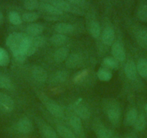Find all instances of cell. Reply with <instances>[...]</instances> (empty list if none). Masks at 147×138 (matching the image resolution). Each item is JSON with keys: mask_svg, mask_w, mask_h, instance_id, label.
Instances as JSON below:
<instances>
[{"mask_svg": "<svg viewBox=\"0 0 147 138\" xmlns=\"http://www.w3.org/2000/svg\"><path fill=\"white\" fill-rule=\"evenodd\" d=\"M27 35L21 32H12L9 34L7 38L6 45L11 52H14L15 50H21V46L23 40L26 37Z\"/></svg>", "mask_w": 147, "mask_h": 138, "instance_id": "cell-1", "label": "cell"}, {"mask_svg": "<svg viewBox=\"0 0 147 138\" xmlns=\"http://www.w3.org/2000/svg\"><path fill=\"white\" fill-rule=\"evenodd\" d=\"M15 109V101L8 94L0 92V112L8 114Z\"/></svg>", "mask_w": 147, "mask_h": 138, "instance_id": "cell-2", "label": "cell"}, {"mask_svg": "<svg viewBox=\"0 0 147 138\" xmlns=\"http://www.w3.org/2000/svg\"><path fill=\"white\" fill-rule=\"evenodd\" d=\"M43 102L44 103V105L46 106V109H48L49 112L53 116L58 118H62L64 115L63 111L62 108L59 106L58 104H56L55 101L49 99V98L44 97L41 98Z\"/></svg>", "mask_w": 147, "mask_h": 138, "instance_id": "cell-3", "label": "cell"}, {"mask_svg": "<svg viewBox=\"0 0 147 138\" xmlns=\"http://www.w3.org/2000/svg\"><path fill=\"white\" fill-rule=\"evenodd\" d=\"M124 71H125V74L126 77L130 81H137L139 75H138V71H137L136 62L134 60L130 59L126 62Z\"/></svg>", "mask_w": 147, "mask_h": 138, "instance_id": "cell-4", "label": "cell"}, {"mask_svg": "<svg viewBox=\"0 0 147 138\" xmlns=\"http://www.w3.org/2000/svg\"><path fill=\"white\" fill-rule=\"evenodd\" d=\"M107 115L109 120L115 126L119 125L121 120V109L117 105H112L107 109Z\"/></svg>", "mask_w": 147, "mask_h": 138, "instance_id": "cell-5", "label": "cell"}, {"mask_svg": "<svg viewBox=\"0 0 147 138\" xmlns=\"http://www.w3.org/2000/svg\"><path fill=\"white\" fill-rule=\"evenodd\" d=\"M111 53L114 58L118 62H123L125 59V50L123 46L118 42H115L112 45Z\"/></svg>", "mask_w": 147, "mask_h": 138, "instance_id": "cell-6", "label": "cell"}, {"mask_svg": "<svg viewBox=\"0 0 147 138\" xmlns=\"http://www.w3.org/2000/svg\"><path fill=\"white\" fill-rule=\"evenodd\" d=\"M16 129L19 132L22 134L30 133L33 129L32 122L26 117L22 118L18 121L16 125Z\"/></svg>", "mask_w": 147, "mask_h": 138, "instance_id": "cell-7", "label": "cell"}, {"mask_svg": "<svg viewBox=\"0 0 147 138\" xmlns=\"http://www.w3.org/2000/svg\"><path fill=\"white\" fill-rule=\"evenodd\" d=\"M136 64L139 76L147 81V57H139L137 59Z\"/></svg>", "mask_w": 147, "mask_h": 138, "instance_id": "cell-8", "label": "cell"}, {"mask_svg": "<svg viewBox=\"0 0 147 138\" xmlns=\"http://www.w3.org/2000/svg\"><path fill=\"white\" fill-rule=\"evenodd\" d=\"M115 40V32L111 27H106L102 32V40L105 46H110Z\"/></svg>", "mask_w": 147, "mask_h": 138, "instance_id": "cell-9", "label": "cell"}, {"mask_svg": "<svg viewBox=\"0 0 147 138\" xmlns=\"http://www.w3.org/2000/svg\"><path fill=\"white\" fill-rule=\"evenodd\" d=\"M32 76L38 82H45L48 78L47 72L40 66H34L32 71Z\"/></svg>", "mask_w": 147, "mask_h": 138, "instance_id": "cell-10", "label": "cell"}, {"mask_svg": "<svg viewBox=\"0 0 147 138\" xmlns=\"http://www.w3.org/2000/svg\"><path fill=\"white\" fill-rule=\"evenodd\" d=\"M82 63V57L77 53L70 55L66 60V66L68 68H75Z\"/></svg>", "mask_w": 147, "mask_h": 138, "instance_id": "cell-11", "label": "cell"}, {"mask_svg": "<svg viewBox=\"0 0 147 138\" xmlns=\"http://www.w3.org/2000/svg\"><path fill=\"white\" fill-rule=\"evenodd\" d=\"M69 123L74 130L75 131L78 135H82L83 132H84L82 122L79 117L72 116L69 119Z\"/></svg>", "mask_w": 147, "mask_h": 138, "instance_id": "cell-12", "label": "cell"}, {"mask_svg": "<svg viewBox=\"0 0 147 138\" xmlns=\"http://www.w3.org/2000/svg\"><path fill=\"white\" fill-rule=\"evenodd\" d=\"M0 88L7 91H13L15 89L12 80L5 74H0Z\"/></svg>", "mask_w": 147, "mask_h": 138, "instance_id": "cell-13", "label": "cell"}, {"mask_svg": "<svg viewBox=\"0 0 147 138\" xmlns=\"http://www.w3.org/2000/svg\"><path fill=\"white\" fill-rule=\"evenodd\" d=\"M44 27L40 24H31L27 27L26 31L27 33L31 37H35V36H38L41 35L42 32H43Z\"/></svg>", "mask_w": 147, "mask_h": 138, "instance_id": "cell-14", "label": "cell"}, {"mask_svg": "<svg viewBox=\"0 0 147 138\" xmlns=\"http://www.w3.org/2000/svg\"><path fill=\"white\" fill-rule=\"evenodd\" d=\"M74 110L78 115L79 117L82 119H87L90 117V115H91L90 109L82 105H76L74 107Z\"/></svg>", "mask_w": 147, "mask_h": 138, "instance_id": "cell-15", "label": "cell"}, {"mask_svg": "<svg viewBox=\"0 0 147 138\" xmlns=\"http://www.w3.org/2000/svg\"><path fill=\"white\" fill-rule=\"evenodd\" d=\"M69 48L66 47H62L58 49L53 55V59L56 63H62L66 60L69 56Z\"/></svg>", "mask_w": 147, "mask_h": 138, "instance_id": "cell-16", "label": "cell"}, {"mask_svg": "<svg viewBox=\"0 0 147 138\" xmlns=\"http://www.w3.org/2000/svg\"><path fill=\"white\" fill-rule=\"evenodd\" d=\"M146 112H141L138 114V117H137L136 121L135 124L134 125V128L136 131L138 132H141V131L144 130L146 127Z\"/></svg>", "mask_w": 147, "mask_h": 138, "instance_id": "cell-17", "label": "cell"}, {"mask_svg": "<svg viewBox=\"0 0 147 138\" xmlns=\"http://www.w3.org/2000/svg\"><path fill=\"white\" fill-rule=\"evenodd\" d=\"M49 3L53 5L62 12H71L72 7L64 0H49Z\"/></svg>", "mask_w": 147, "mask_h": 138, "instance_id": "cell-18", "label": "cell"}, {"mask_svg": "<svg viewBox=\"0 0 147 138\" xmlns=\"http://www.w3.org/2000/svg\"><path fill=\"white\" fill-rule=\"evenodd\" d=\"M40 131L44 138H59L56 131L50 125L46 123L40 125Z\"/></svg>", "mask_w": 147, "mask_h": 138, "instance_id": "cell-19", "label": "cell"}, {"mask_svg": "<svg viewBox=\"0 0 147 138\" xmlns=\"http://www.w3.org/2000/svg\"><path fill=\"white\" fill-rule=\"evenodd\" d=\"M88 31L90 34L94 38L100 37L101 33V28L98 22L92 20L88 24Z\"/></svg>", "mask_w": 147, "mask_h": 138, "instance_id": "cell-20", "label": "cell"}, {"mask_svg": "<svg viewBox=\"0 0 147 138\" xmlns=\"http://www.w3.org/2000/svg\"><path fill=\"white\" fill-rule=\"evenodd\" d=\"M55 30L59 34L64 35V34L71 33L74 30V27L71 24L61 22V23L57 24L55 26Z\"/></svg>", "mask_w": 147, "mask_h": 138, "instance_id": "cell-21", "label": "cell"}, {"mask_svg": "<svg viewBox=\"0 0 147 138\" xmlns=\"http://www.w3.org/2000/svg\"><path fill=\"white\" fill-rule=\"evenodd\" d=\"M138 112L135 107H132L128 111L126 114V119H125V122L128 126H131L135 124L136 121L137 117H138Z\"/></svg>", "mask_w": 147, "mask_h": 138, "instance_id": "cell-22", "label": "cell"}, {"mask_svg": "<svg viewBox=\"0 0 147 138\" xmlns=\"http://www.w3.org/2000/svg\"><path fill=\"white\" fill-rule=\"evenodd\" d=\"M56 130L62 138H77L69 128L63 125H58Z\"/></svg>", "mask_w": 147, "mask_h": 138, "instance_id": "cell-23", "label": "cell"}, {"mask_svg": "<svg viewBox=\"0 0 147 138\" xmlns=\"http://www.w3.org/2000/svg\"><path fill=\"white\" fill-rule=\"evenodd\" d=\"M97 77L102 81H109L113 77L112 72L108 68H101L97 73Z\"/></svg>", "mask_w": 147, "mask_h": 138, "instance_id": "cell-24", "label": "cell"}, {"mask_svg": "<svg viewBox=\"0 0 147 138\" xmlns=\"http://www.w3.org/2000/svg\"><path fill=\"white\" fill-rule=\"evenodd\" d=\"M41 7L43 8V10L46 11L48 13L51 14V15H61L63 14V12H62L61 10H60L59 9H58L57 7H56L53 5H51L49 3H43L41 5Z\"/></svg>", "mask_w": 147, "mask_h": 138, "instance_id": "cell-25", "label": "cell"}, {"mask_svg": "<svg viewBox=\"0 0 147 138\" xmlns=\"http://www.w3.org/2000/svg\"><path fill=\"white\" fill-rule=\"evenodd\" d=\"M51 40L52 43L55 46H63L66 43V42L67 41V38L64 35H62V34H55L51 37Z\"/></svg>", "mask_w": 147, "mask_h": 138, "instance_id": "cell-26", "label": "cell"}, {"mask_svg": "<svg viewBox=\"0 0 147 138\" xmlns=\"http://www.w3.org/2000/svg\"><path fill=\"white\" fill-rule=\"evenodd\" d=\"M9 56L5 49L0 47V67H5L9 63Z\"/></svg>", "mask_w": 147, "mask_h": 138, "instance_id": "cell-27", "label": "cell"}, {"mask_svg": "<svg viewBox=\"0 0 147 138\" xmlns=\"http://www.w3.org/2000/svg\"><path fill=\"white\" fill-rule=\"evenodd\" d=\"M8 19L9 22L13 25H20L22 23V17L17 12L12 11L8 15Z\"/></svg>", "mask_w": 147, "mask_h": 138, "instance_id": "cell-28", "label": "cell"}, {"mask_svg": "<svg viewBox=\"0 0 147 138\" xmlns=\"http://www.w3.org/2000/svg\"><path fill=\"white\" fill-rule=\"evenodd\" d=\"M137 17L141 22H147V4L144 3L139 7L137 12Z\"/></svg>", "mask_w": 147, "mask_h": 138, "instance_id": "cell-29", "label": "cell"}, {"mask_svg": "<svg viewBox=\"0 0 147 138\" xmlns=\"http://www.w3.org/2000/svg\"><path fill=\"white\" fill-rule=\"evenodd\" d=\"M103 63L107 68L117 69L118 68V61L113 57H106L103 60Z\"/></svg>", "mask_w": 147, "mask_h": 138, "instance_id": "cell-30", "label": "cell"}, {"mask_svg": "<svg viewBox=\"0 0 147 138\" xmlns=\"http://www.w3.org/2000/svg\"><path fill=\"white\" fill-rule=\"evenodd\" d=\"M39 15L36 12H26L22 16V19L26 22H33L38 19Z\"/></svg>", "mask_w": 147, "mask_h": 138, "instance_id": "cell-31", "label": "cell"}, {"mask_svg": "<svg viewBox=\"0 0 147 138\" xmlns=\"http://www.w3.org/2000/svg\"><path fill=\"white\" fill-rule=\"evenodd\" d=\"M69 74L66 71H59L54 74L53 80L57 83L64 82L67 79Z\"/></svg>", "mask_w": 147, "mask_h": 138, "instance_id": "cell-32", "label": "cell"}, {"mask_svg": "<svg viewBox=\"0 0 147 138\" xmlns=\"http://www.w3.org/2000/svg\"><path fill=\"white\" fill-rule=\"evenodd\" d=\"M97 137L98 138H113L111 131L104 127H102L100 129H98Z\"/></svg>", "mask_w": 147, "mask_h": 138, "instance_id": "cell-33", "label": "cell"}, {"mask_svg": "<svg viewBox=\"0 0 147 138\" xmlns=\"http://www.w3.org/2000/svg\"><path fill=\"white\" fill-rule=\"evenodd\" d=\"M24 6L28 10H34L38 7V0H24Z\"/></svg>", "mask_w": 147, "mask_h": 138, "instance_id": "cell-34", "label": "cell"}, {"mask_svg": "<svg viewBox=\"0 0 147 138\" xmlns=\"http://www.w3.org/2000/svg\"><path fill=\"white\" fill-rule=\"evenodd\" d=\"M32 43L33 46L36 48L42 47L45 43V38L41 36H35V37L32 38Z\"/></svg>", "mask_w": 147, "mask_h": 138, "instance_id": "cell-35", "label": "cell"}, {"mask_svg": "<svg viewBox=\"0 0 147 138\" xmlns=\"http://www.w3.org/2000/svg\"><path fill=\"white\" fill-rule=\"evenodd\" d=\"M12 53L15 60H18V62H23L27 57L25 53L22 50H15V51L12 52Z\"/></svg>", "mask_w": 147, "mask_h": 138, "instance_id": "cell-36", "label": "cell"}, {"mask_svg": "<svg viewBox=\"0 0 147 138\" xmlns=\"http://www.w3.org/2000/svg\"><path fill=\"white\" fill-rule=\"evenodd\" d=\"M69 2L74 5H82L84 3L85 0H69Z\"/></svg>", "mask_w": 147, "mask_h": 138, "instance_id": "cell-37", "label": "cell"}, {"mask_svg": "<svg viewBox=\"0 0 147 138\" xmlns=\"http://www.w3.org/2000/svg\"><path fill=\"white\" fill-rule=\"evenodd\" d=\"M3 19H4L3 14L2 13V12H0V25L2 23V22H3Z\"/></svg>", "mask_w": 147, "mask_h": 138, "instance_id": "cell-38", "label": "cell"}, {"mask_svg": "<svg viewBox=\"0 0 147 138\" xmlns=\"http://www.w3.org/2000/svg\"><path fill=\"white\" fill-rule=\"evenodd\" d=\"M145 110H146V115H147V105H146V106H145Z\"/></svg>", "mask_w": 147, "mask_h": 138, "instance_id": "cell-39", "label": "cell"}, {"mask_svg": "<svg viewBox=\"0 0 147 138\" xmlns=\"http://www.w3.org/2000/svg\"><path fill=\"white\" fill-rule=\"evenodd\" d=\"M126 138H134V137H126Z\"/></svg>", "mask_w": 147, "mask_h": 138, "instance_id": "cell-40", "label": "cell"}, {"mask_svg": "<svg viewBox=\"0 0 147 138\" xmlns=\"http://www.w3.org/2000/svg\"><path fill=\"white\" fill-rule=\"evenodd\" d=\"M113 138H119V137H113Z\"/></svg>", "mask_w": 147, "mask_h": 138, "instance_id": "cell-41", "label": "cell"}]
</instances>
